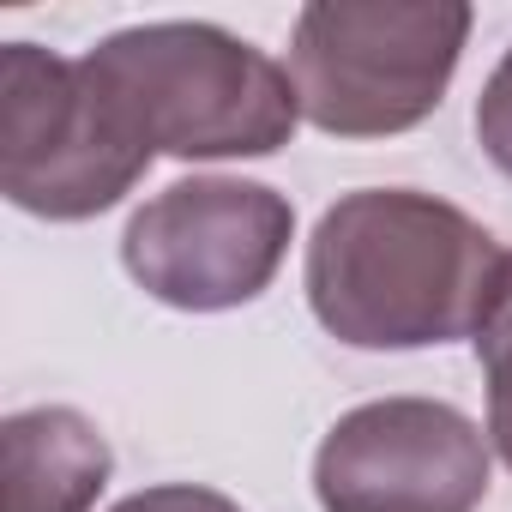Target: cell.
I'll return each mask as SVG.
<instances>
[{"label":"cell","instance_id":"obj_8","mask_svg":"<svg viewBox=\"0 0 512 512\" xmlns=\"http://www.w3.org/2000/svg\"><path fill=\"white\" fill-rule=\"evenodd\" d=\"M470 344L488 380V446L512 464V253L494 272V290H488V308Z\"/></svg>","mask_w":512,"mask_h":512},{"label":"cell","instance_id":"obj_1","mask_svg":"<svg viewBox=\"0 0 512 512\" xmlns=\"http://www.w3.org/2000/svg\"><path fill=\"white\" fill-rule=\"evenodd\" d=\"M494 235L422 187H356L308 235V308L350 350H434L476 338L494 272Z\"/></svg>","mask_w":512,"mask_h":512},{"label":"cell","instance_id":"obj_5","mask_svg":"<svg viewBox=\"0 0 512 512\" xmlns=\"http://www.w3.org/2000/svg\"><path fill=\"white\" fill-rule=\"evenodd\" d=\"M296 241V205L241 175H187L127 217V278L181 314H229L260 302Z\"/></svg>","mask_w":512,"mask_h":512},{"label":"cell","instance_id":"obj_10","mask_svg":"<svg viewBox=\"0 0 512 512\" xmlns=\"http://www.w3.org/2000/svg\"><path fill=\"white\" fill-rule=\"evenodd\" d=\"M109 512H241V506L217 488H199V482H157V488H139V494L115 500Z\"/></svg>","mask_w":512,"mask_h":512},{"label":"cell","instance_id":"obj_9","mask_svg":"<svg viewBox=\"0 0 512 512\" xmlns=\"http://www.w3.org/2000/svg\"><path fill=\"white\" fill-rule=\"evenodd\" d=\"M476 145L482 157L512 181V49L494 61V73L482 79V97H476Z\"/></svg>","mask_w":512,"mask_h":512},{"label":"cell","instance_id":"obj_7","mask_svg":"<svg viewBox=\"0 0 512 512\" xmlns=\"http://www.w3.org/2000/svg\"><path fill=\"white\" fill-rule=\"evenodd\" d=\"M115 452L73 404H37L0 422V512H91Z\"/></svg>","mask_w":512,"mask_h":512},{"label":"cell","instance_id":"obj_3","mask_svg":"<svg viewBox=\"0 0 512 512\" xmlns=\"http://www.w3.org/2000/svg\"><path fill=\"white\" fill-rule=\"evenodd\" d=\"M464 37V0H308L290 37L302 121L332 139L422 127L458 73Z\"/></svg>","mask_w":512,"mask_h":512},{"label":"cell","instance_id":"obj_2","mask_svg":"<svg viewBox=\"0 0 512 512\" xmlns=\"http://www.w3.org/2000/svg\"><path fill=\"white\" fill-rule=\"evenodd\" d=\"M79 61L127 109L145 145L181 163L272 157L302 127L290 67L205 19L133 25Z\"/></svg>","mask_w":512,"mask_h":512},{"label":"cell","instance_id":"obj_4","mask_svg":"<svg viewBox=\"0 0 512 512\" xmlns=\"http://www.w3.org/2000/svg\"><path fill=\"white\" fill-rule=\"evenodd\" d=\"M127 109L43 43L0 49V193L49 223H85L121 205L151 169Z\"/></svg>","mask_w":512,"mask_h":512},{"label":"cell","instance_id":"obj_6","mask_svg":"<svg viewBox=\"0 0 512 512\" xmlns=\"http://www.w3.org/2000/svg\"><path fill=\"white\" fill-rule=\"evenodd\" d=\"M488 434L440 398H374L344 410L314 452L320 512H476L488 500Z\"/></svg>","mask_w":512,"mask_h":512}]
</instances>
